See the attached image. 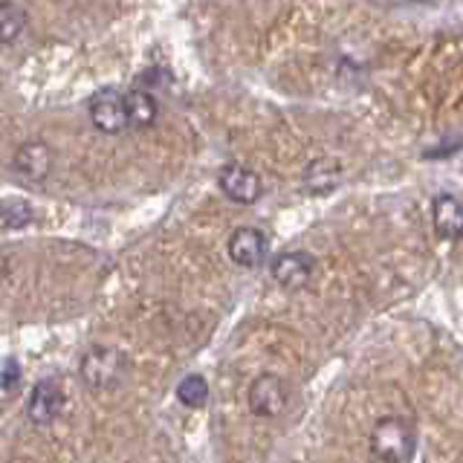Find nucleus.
<instances>
[{
    "mask_svg": "<svg viewBox=\"0 0 463 463\" xmlns=\"http://www.w3.org/2000/svg\"><path fill=\"white\" fill-rule=\"evenodd\" d=\"M177 397L183 405H188V409H203L209 400V383H206V376H200V373H192V376H185V380L177 385Z\"/></svg>",
    "mask_w": 463,
    "mask_h": 463,
    "instance_id": "nucleus-14",
    "label": "nucleus"
},
{
    "mask_svg": "<svg viewBox=\"0 0 463 463\" xmlns=\"http://www.w3.org/2000/svg\"><path fill=\"white\" fill-rule=\"evenodd\" d=\"M64 411V391L55 380H41L35 388L29 391L26 400V417L33 420L35 426H50L55 423Z\"/></svg>",
    "mask_w": 463,
    "mask_h": 463,
    "instance_id": "nucleus-4",
    "label": "nucleus"
},
{
    "mask_svg": "<svg viewBox=\"0 0 463 463\" xmlns=\"http://www.w3.org/2000/svg\"><path fill=\"white\" fill-rule=\"evenodd\" d=\"M33 206L21 197H6L0 203V226L4 229H26L33 223Z\"/></svg>",
    "mask_w": 463,
    "mask_h": 463,
    "instance_id": "nucleus-13",
    "label": "nucleus"
},
{
    "mask_svg": "<svg viewBox=\"0 0 463 463\" xmlns=\"http://www.w3.org/2000/svg\"><path fill=\"white\" fill-rule=\"evenodd\" d=\"M81 380L96 394H108L122 385L128 373V359L116 347H90L81 359Z\"/></svg>",
    "mask_w": 463,
    "mask_h": 463,
    "instance_id": "nucleus-2",
    "label": "nucleus"
},
{
    "mask_svg": "<svg viewBox=\"0 0 463 463\" xmlns=\"http://www.w3.org/2000/svg\"><path fill=\"white\" fill-rule=\"evenodd\" d=\"M12 165L14 171L21 174L24 180H33V183H41L50 177L52 171V151L47 142H24L18 151L12 156Z\"/></svg>",
    "mask_w": 463,
    "mask_h": 463,
    "instance_id": "nucleus-9",
    "label": "nucleus"
},
{
    "mask_svg": "<svg viewBox=\"0 0 463 463\" xmlns=\"http://www.w3.org/2000/svg\"><path fill=\"white\" fill-rule=\"evenodd\" d=\"M417 449V429L411 420L402 417H383L376 420L371 431V455L385 463H405L414 458Z\"/></svg>",
    "mask_w": 463,
    "mask_h": 463,
    "instance_id": "nucleus-1",
    "label": "nucleus"
},
{
    "mask_svg": "<svg viewBox=\"0 0 463 463\" xmlns=\"http://www.w3.org/2000/svg\"><path fill=\"white\" fill-rule=\"evenodd\" d=\"M26 26V9L18 0H0V43H12Z\"/></svg>",
    "mask_w": 463,
    "mask_h": 463,
    "instance_id": "nucleus-12",
    "label": "nucleus"
},
{
    "mask_svg": "<svg viewBox=\"0 0 463 463\" xmlns=\"http://www.w3.org/2000/svg\"><path fill=\"white\" fill-rule=\"evenodd\" d=\"M217 185L223 188V194L229 200L241 203V206H252V203L260 197V177L246 165H223L221 174H217Z\"/></svg>",
    "mask_w": 463,
    "mask_h": 463,
    "instance_id": "nucleus-6",
    "label": "nucleus"
},
{
    "mask_svg": "<svg viewBox=\"0 0 463 463\" xmlns=\"http://www.w3.org/2000/svg\"><path fill=\"white\" fill-rule=\"evenodd\" d=\"M289 402V388L279 373H260L250 385V409L255 417H281Z\"/></svg>",
    "mask_w": 463,
    "mask_h": 463,
    "instance_id": "nucleus-3",
    "label": "nucleus"
},
{
    "mask_svg": "<svg viewBox=\"0 0 463 463\" xmlns=\"http://www.w3.org/2000/svg\"><path fill=\"white\" fill-rule=\"evenodd\" d=\"M125 99V116H128V128H151L156 119V99L148 90H130L122 93Z\"/></svg>",
    "mask_w": 463,
    "mask_h": 463,
    "instance_id": "nucleus-11",
    "label": "nucleus"
},
{
    "mask_svg": "<svg viewBox=\"0 0 463 463\" xmlns=\"http://www.w3.org/2000/svg\"><path fill=\"white\" fill-rule=\"evenodd\" d=\"M90 119L99 130L105 134H122L128 128V116H125V99L119 90L105 87L90 99Z\"/></svg>",
    "mask_w": 463,
    "mask_h": 463,
    "instance_id": "nucleus-5",
    "label": "nucleus"
},
{
    "mask_svg": "<svg viewBox=\"0 0 463 463\" xmlns=\"http://www.w3.org/2000/svg\"><path fill=\"white\" fill-rule=\"evenodd\" d=\"M267 235L260 229H252V226H241L232 232L229 238V258L235 260L238 267H258L260 260L267 258Z\"/></svg>",
    "mask_w": 463,
    "mask_h": 463,
    "instance_id": "nucleus-8",
    "label": "nucleus"
},
{
    "mask_svg": "<svg viewBox=\"0 0 463 463\" xmlns=\"http://www.w3.org/2000/svg\"><path fill=\"white\" fill-rule=\"evenodd\" d=\"M272 279L279 281V287L284 289H301L307 287L313 272H316V264L307 252H281L279 258H272Z\"/></svg>",
    "mask_w": 463,
    "mask_h": 463,
    "instance_id": "nucleus-7",
    "label": "nucleus"
},
{
    "mask_svg": "<svg viewBox=\"0 0 463 463\" xmlns=\"http://www.w3.org/2000/svg\"><path fill=\"white\" fill-rule=\"evenodd\" d=\"M18 380H21L18 362H14V359H6V365L0 368V388H4V391H12L14 385H18Z\"/></svg>",
    "mask_w": 463,
    "mask_h": 463,
    "instance_id": "nucleus-15",
    "label": "nucleus"
},
{
    "mask_svg": "<svg viewBox=\"0 0 463 463\" xmlns=\"http://www.w3.org/2000/svg\"><path fill=\"white\" fill-rule=\"evenodd\" d=\"M431 221H434V229H438V235H440V238L458 241V238H460V232H463L460 200H458L455 194H440V197H434Z\"/></svg>",
    "mask_w": 463,
    "mask_h": 463,
    "instance_id": "nucleus-10",
    "label": "nucleus"
}]
</instances>
